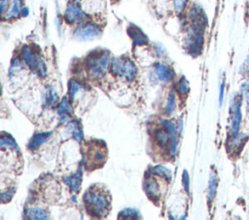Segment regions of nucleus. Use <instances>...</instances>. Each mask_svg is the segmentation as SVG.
I'll return each mask as SVG.
<instances>
[{"label":"nucleus","mask_w":249,"mask_h":220,"mask_svg":"<svg viewBox=\"0 0 249 220\" xmlns=\"http://www.w3.org/2000/svg\"><path fill=\"white\" fill-rule=\"evenodd\" d=\"M85 204L91 215L98 217L105 216L110 208V200L108 196L99 189L91 187L84 196Z\"/></svg>","instance_id":"nucleus-1"},{"label":"nucleus","mask_w":249,"mask_h":220,"mask_svg":"<svg viewBox=\"0 0 249 220\" xmlns=\"http://www.w3.org/2000/svg\"><path fill=\"white\" fill-rule=\"evenodd\" d=\"M109 63L110 55L107 52H97L90 54L86 61V67L89 76L94 79H101L105 75Z\"/></svg>","instance_id":"nucleus-2"},{"label":"nucleus","mask_w":249,"mask_h":220,"mask_svg":"<svg viewBox=\"0 0 249 220\" xmlns=\"http://www.w3.org/2000/svg\"><path fill=\"white\" fill-rule=\"evenodd\" d=\"M107 156L106 146L99 141H91L87 145L86 149V159L87 166L89 168L94 169L102 166Z\"/></svg>","instance_id":"nucleus-3"},{"label":"nucleus","mask_w":249,"mask_h":220,"mask_svg":"<svg viewBox=\"0 0 249 220\" xmlns=\"http://www.w3.org/2000/svg\"><path fill=\"white\" fill-rule=\"evenodd\" d=\"M110 71L115 76L123 77L127 80H132L137 73L136 66L128 58H115L110 66Z\"/></svg>","instance_id":"nucleus-4"},{"label":"nucleus","mask_w":249,"mask_h":220,"mask_svg":"<svg viewBox=\"0 0 249 220\" xmlns=\"http://www.w3.org/2000/svg\"><path fill=\"white\" fill-rule=\"evenodd\" d=\"M21 54H22V58H23L24 62L27 64V66L31 70L36 72L42 78L46 77L47 67H46L44 60L42 59V57L40 56V54L38 52H36L30 47H24L22 48Z\"/></svg>","instance_id":"nucleus-5"},{"label":"nucleus","mask_w":249,"mask_h":220,"mask_svg":"<svg viewBox=\"0 0 249 220\" xmlns=\"http://www.w3.org/2000/svg\"><path fill=\"white\" fill-rule=\"evenodd\" d=\"M202 31L201 26L193 23L187 30V47L191 52L199 51L202 45Z\"/></svg>","instance_id":"nucleus-6"},{"label":"nucleus","mask_w":249,"mask_h":220,"mask_svg":"<svg viewBox=\"0 0 249 220\" xmlns=\"http://www.w3.org/2000/svg\"><path fill=\"white\" fill-rule=\"evenodd\" d=\"M102 30L95 23H87L76 29L74 36L81 41H91L101 36Z\"/></svg>","instance_id":"nucleus-7"},{"label":"nucleus","mask_w":249,"mask_h":220,"mask_svg":"<svg viewBox=\"0 0 249 220\" xmlns=\"http://www.w3.org/2000/svg\"><path fill=\"white\" fill-rule=\"evenodd\" d=\"M65 19L68 23H82L87 19V15L83 11L79 1L71 2L65 11Z\"/></svg>","instance_id":"nucleus-8"},{"label":"nucleus","mask_w":249,"mask_h":220,"mask_svg":"<svg viewBox=\"0 0 249 220\" xmlns=\"http://www.w3.org/2000/svg\"><path fill=\"white\" fill-rule=\"evenodd\" d=\"M231 131L232 135H236L238 133L240 123H241V110H240V101L235 99L231 106Z\"/></svg>","instance_id":"nucleus-9"},{"label":"nucleus","mask_w":249,"mask_h":220,"mask_svg":"<svg viewBox=\"0 0 249 220\" xmlns=\"http://www.w3.org/2000/svg\"><path fill=\"white\" fill-rule=\"evenodd\" d=\"M128 34L132 39V42L136 46H145L148 44L147 36L136 26L132 25L128 28Z\"/></svg>","instance_id":"nucleus-10"},{"label":"nucleus","mask_w":249,"mask_h":220,"mask_svg":"<svg viewBox=\"0 0 249 220\" xmlns=\"http://www.w3.org/2000/svg\"><path fill=\"white\" fill-rule=\"evenodd\" d=\"M155 71L160 80L163 82H169L173 79V71L163 64L155 65Z\"/></svg>","instance_id":"nucleus-11"},{"label":"nucleus","mask_w":249,"mask_h":220,"mask_svg":"<svg viewBox=\"0 0 249 220\" xmlns=\"http://www.w3.org/2000/svg\"><path fill=\"white\" fill-rule=\"evenodd\" d=\"M63 181L73 192L79 191L80 186H81V181H82V173H81V171L76 172L72 175L65 176L63 178Z\"/></svg>","instance_id":"nucleus-12"},{"label":"nucleus","mask_w":249,"mask_h":220,"mask_svg":"<svg viewBox=\"0 0 249 220\" xmlns=\"http://www.w3.org/2000/svg\"><path fill=\"white\" fill-rule=\"evenodd\" d=\"M51 135H52L51 132H44V133H39L34 135L28 143V148L30 150L37 149L39 146H41L44 142H46L49 140Z\"/></svg>","instance_id":"nucleus-13"},{"label":"nucleus","mask_w":249,"mask_h":220,"mask_svg":"<svg viewBox=\"0 0 249 220\" xmlns=\"http://www.w3.org/2000/svg\"><path fill=\"white\" fill-rule=\"evenodd\" d=\"M145 190H146V193H147L148 197L151 198L152 200L159 199V196L160 194V187H159L157 181L154 178L149 177L146 180V182H145Z\"/></svg>","instance_id":"nucleus-14"},{"label":"nucleus","mask_w":249,"mask_h":220,"mask_svg":"<svg viewBox=\"0 0 249 220\" xmlns=\"http://www.w3.org/2000/svg\"><path fill=\"white\" fill-rule=\"evenodd\" d=\"M84 89H85V86L76 81V80H72L69 84V96H70V99L72 101H75L76 99H78L84 92Z\"/></svg>","instance_id":"nucleus-15"},{"label":"nucleus","mask_w":249,"mask_h":220,"mask_svg":"<svg viewBox=\"0 0 249 220\" xmlns=\"http://www.w3.org/2000/svg\"><path fill=\"white\" fill-rule=\"evenodd\" d=\"M26 215L30 219H48L47 211L42 207H27Z\"/></svg>","instance_id":"nucleus-16"},{"label":"nucleus","mask_w":249,"mask_h":220,"mask_svg":"<svg viewBox=\"0 0 249 220\" xmlns=\"http://www.w3.org/2000/svg\"><path fill=\"white\" fill-rule=\"evenodd\" d=\"M21 10V0H10V9L7 12V18H14L18 16Z\"/></svg>","instance_id":"nucleus-17"},{"label":"nucleus","mask_w":249,"mask_h":220,"mask_svg":"<svg viewBox=\"0 0 249 220\" xmlns=\"http://www.w3.org/2000/svg\"><path fill=\"white\" fill-rule=\"evenodd\" d=\"M69 131H70V134L71 136L78 141H81L83 140V131H82V127L81 125L77 122V121H72L70 124H69Z\"/></svg>","instance_id":"nucleus-18"},{"label":"nucleus","mask_w":249,"mask_h":220,"mask_svg":"<svg viewBox=\"0 0 249 220\" xmlns=\"http://www.w3.org/2000/svg\"><path fill=\"white\" fill-rule=\"evenodd\" d=\"M151 173L156 175H160L163 178H165L167 181L171 180V173L168 169H166L163 166H156L153 169H151Z\"/></svg>","instance_id":"nucleus-19"},{"label":"nucleus","mask_w":249,"mask_h":220,"mask_svg":"<svg viewBox=\"0 0 249 220\" xmlns=\"http://www.w3.org/2000/svg\"><path fill=\"white\" fill-rule=\"evenodd\" d=\"M57 101H58V95L56 91L52 86H49L46 93V104L49 107H53L57 103Z\"/></svg>","instance_id":"nucleus-20"},{"label":"nucleus","mask_w":249,"mask_h":220,"mask_svg":"<svg viewBox=\"0 0 249 220\" xmlns=\"http://www.w3.org/2000/svg\"><path fill=\"white\" fill-rule=\"evenodd\" d=\"M57 112L60 116H62L63 118H65L68 114L71 113V107H70V104L68 103L67 99L66 98H63L62 101L60 102L59 106H58V110H57Z\"/></svg>","instance_id":"nucleus-21"},{"label":"nucleus","mask_w":249,"mask_h":220,"mask_svg":"<svg viewBox=\"0 0 249 220\" xmlns=\"http://www.w3.org/2000/svg\"><path fill=\"white\" fill-rule=\"evenodd\" d=\"M120 218L124 219H138L140 218V213L134 208H125L120 212Z\"/></svg>","instance_id":"nucleus-22"},{"label":"nucleus","mask_w":249,"mask_h":220,"mask_svg":"<svg viewBox=\"0 0 249 220\" xmlns=\"http://www.w3.org/2000/svg\"><path fill=\"white\" fill-rule=\"evenodd\" d=\"M0 145H1V148H2V149H4L5 147H7V148H12V149H17V148H18L17 142H16L11 137L4 136V135H2V137H1Z\"/></svg>","instance_id":"nucleus-23"},{"label":"nucleus","mask_w":249,"mask_h":220,"mask_svg":"<svg viewBox=\"0 0 249 220\" xmlns=\"http://www.w3.org/2000/svg\"><path fill=\"white\" fill-rule=\"evenodd\" d=\"M217 190V178L216 175L211 173L210 179H209V187H208V198L209 200H213L216 195Z\"/></svg>","instance_id":"nucleus-24"},{"label":"nucleus","mask_w":249,"mask_h":220,"mask_svg":"<svg viewBox=\"0 0 249 220\" xmlns=\"http://www.w3.org/2000/svg\"><path fill=\"white\" fill-rule=\"evenodd\" d=\"M175 106H176V100H175V95L173 92L169 93V96L167 98V102H166V107H165V111L167 114H171L174 110H175Z\"/></svg>","instance_id":"nucleus-25"},{"label":"nucleus","mask_w":249,"mask_h":220,"mask_svg":"<svg viewBox=\"0 0 249 220\" xmlns=\"http://www.w3.org/2000/svg\"><path fill=\"white\" fill-rule=\"evenodd\" d=\"M177 91L180 95H185L188 93L189 91V84L187 79H185V77H182L181 79L179 80L178 84H177Z\"/></svg>","instance_id":"nucleus-26"},{"label":"nucleus","mask_w":249,"mask_h":220,"mask_svg":"<svg viewBox=\"0 0 249 220\" xmlns=\"http://www.w3.org/2000/svg\"><path fill=\"white\" fill-rule=\"evenodd\" d=\"M187 2L188 0H173V6L175 11L177 13H181L184 10Z\"/></svg>","instance_id":"nucleus-27"},{"label":"nucleus","mask_w":249,"mask_h":220,"mask_svg":"<svg viewBox=\"0 0 249 220\" xmlns=\"http://www.w3.org/2000/svg\"><path fill=\"white\" fill-rule=\"evenodd\" d=\"M183 184L185 186V189L187 192H189V175L187 171H184L183 173Z\"/></svg>","instance_id":"nucleus-28"},{"label":"nucleus","mask_w":249,"mask_h":220,"mask_svg":"<svg viewBox=\"0 0 249 220\" xmlns=\"http://www.w3.org/2000/svg\"><path fill=\"white\" fill-rule=\"evenodd\" d=\"M242 92L245 94V97L246 98H249V84L246 82H244V84H243V86H242Z\"/></svg>","instance_id":"nucleus-29"},{"label":"nucleus","mask_w":249,"mask_h":220,"mask_svg":"<svg viewBox=\"0 0 249 220\" xmlns=\"http://www.w3.org/2000/svg\"><path fill=\"white\" fill-rule=\"evenodd\" d=\"M223 98H224V82H222L221 87H220V95H219V104L220 105H222Z\"/></svg>","instance_id":"nucleus-30"},{"label":"nucleus","mask_w":249,"mask_h":220,"mask_svg":"<svg viewBox=\"0 0 249 220\" xmlns=\"http://www.w3.org/2000/svg\"><path fill=\"white\" fill-rule=\"evenodd\" d=\"M155 48H156V51H157L158 55H159L160 57H162V56H163V54H164V50H163L162 47H160V46H157V47H155Z\"/></svg>","instance_id":"nucleus-31"},{"label":"nucleus","mask_w":249,"mask_h":220,"mask_svg":"<svg viewBox=\"0 0 249 220\" xmlns=\"http://www.w3.org/2000/svg\"><path fill=\"white\" fill-rule=\"evenodd\" d=\"M5 7H6V0H1V10H2V14H4V12H5Z\"/></svg>","instance_id":"nucleus-32"},{"label":"nucleus","mask_w":249,"mask_h":220,"mask_svg":"<svg viewBox=\"0 0 249 220\" xmlns=\"http://www.w3.org/2000/svg\"><path fill=\"white\" fill-rule=\"evenodd\" d=\"M28 14V10L26 9V8H23V10H22V16H26Z\"/></svg>","instance_id":"nucleus-33"}]
</instances>
